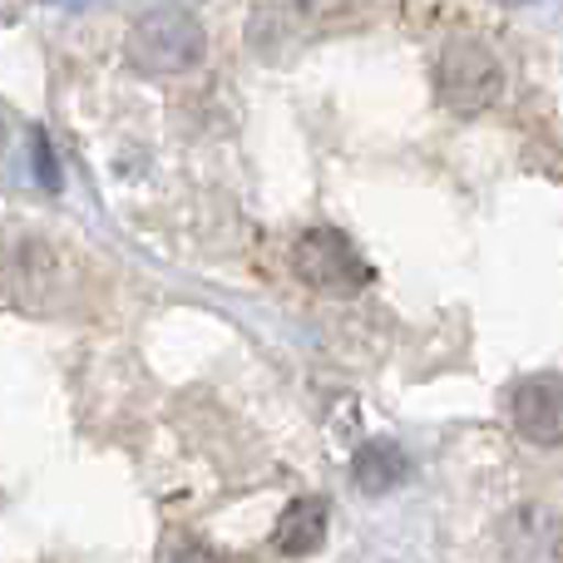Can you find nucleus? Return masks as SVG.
I'll list each match as a JSON object with an SVG mask.
<instances>
[{"instance_id": "obj_6", "label": "nucleus", "mask_w": 563, "mask_h": 563, "mask_svg": "<svg viewBox=\"0 0 563 563\" xmlns=\"http://www.w3.org/2000/svg\"><path fill=\"white\" fill-rule=\"evenodd\" d=\"M321 544H327V499H317V495L291 499L273 525V549L287 559H307Z\"/></svg>"}, {"instance_id": "obj_2", "label": "nucleus", "mask_w": 563, "mask_h": 563, "mask_svg": "<svg viewBox=\"0 0 563 563\" xmlns=\"http://www.w3.org/2000/svg\"><path fill=\"white\" fill-rule=\"evenodd\" d=\"M5 291L25 311H59L75 297V257L45 233L10 238L5 253Z\"/></svg>"}, {"instance_id": "obj_9", "label": "nucleus", "mask_w": 563, "mask_h": 563, "mask_svg": "<svg viewBox=\"0 0 563 563\" xmlns=\"http://www.w3.org/2000/svg\"><path fill=\"white\" fill-rule=\"evenodd\" d=\"M35 158H40V174H45V188H59L55 164H49V148H45V134H35Z\"/></svg>"}, {"instance_id": "obj_7", "label": "nucleus", "mask_w": 563, "mask_h": 563, "mask_svg": "<svg viewBox=\"0 0 563 563\" xmlns=\"http://www.w3.org/2000/svg\"><path fill=\"white\" fill-rule=\"evenodd\" d=\"M351 475H356V485L366 489V495H386V489L400 485V475H406V455H400L396 445H386V440H371V445L356 450Z\"/></svg>"}, {"instance_id": "obj_1", "label": "nucleus", "mask_w": 563, "mask_h": 563, "mask_svg": "<svg viewBox=\"0 0 563 563\" xmlns=\"http://www.w3.org/2000/svg\"><path fill=\"white\" fill-rule=\"evenodd\" d=\"M203 49V20L184 5H154L129 25V65L139 75H188Z\"/></svg>"}, {"instance_id": "obj_3", "label": "nucleus", "mask_w": 563, "mask_h": 563, "mask_svg": "<svg viewBox=\"0 0 563 563\" xmlns=\"http://www.w3.org/2000/svg\"><path fill=\"white\" fill-rule=\"evenodd\" d=\"M440 104L455 114H479L505 95V65L489 55L479 40H450L435 59Z\"/></svg>"}, {"instance_id": "obj_8", "label": "nucleus", "mask_w": 563, "mask_h": 563, "mask_svg": "<svg viewBox=\"0 0 563 563\" xmlns=\"http://www.w3.org/2000/svg\"><path fill=\"white\" fill-rule=\"evenodd\" d=\"M164 563H228L218 549H208V544H178V549H168V559Z\"/></svg>"}, {"instance_id": "obj_5", "label": "nucleus", "mask_w": 563, "mask_h": 563, "mask_svg": "<svg viewBox=\"0 0 563 563\" xmlns=\"http://www.w3.org/2000/svg\"><path fill=\"white\" fill-rule=\"evenodd\" d=\"M509 426L529 445H563V376H525L509 390Z\"/></svg>"}, {"instance_id": "obj_4", "label": "nucleus", "mask_w": 563, "mask_h": 563, "mask_svg": "<svg viewBox=\"0 0 563 563\" xmlns=\"http://www.w3.org/2000/svg\"><path fill=\"white\" fill-rule=\"evenodd\" d=\"M291 273L301 282H311L317 291H361L371 282V267L336 228H307V233L291 243Z\"/></svg>"}]
</instances>
